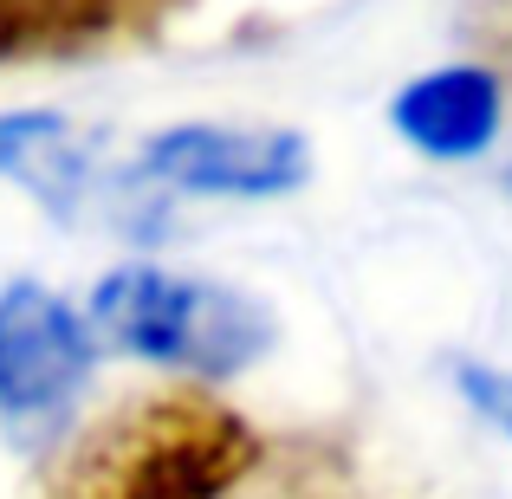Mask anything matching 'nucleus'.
Returning a JSON list of instances; mask_svg holds the SVG:
<instances>
[{"label": "nucleus", "mask_w": 512, "mask_h": 499, "mask_svg": "<svg viewBox=\"0 0 512 499\" xmlns=\"http://www.w3.org/2000/svg\"><path fill=\"white\" fill-rule=\"evenodd\" d=\"M266 461V435L227 396L163 383L117 402L59 454L46 499H227Z\"/></svg>", "instance_id": "1"}, {"label": "nucleus", "mask_w": 512, "mask_h": 499, "mask_svg": "<svg viewBox=\"0 0 512 499\" xmlns=\"http://www.w3.org/2000/svg\"><path fill=\"white\" fill-rule=\"evenodd\" d=\"M85 325L98 344L124 350L137 363H156V370L201 389L253 370L273 350V312L253 292L221 286V279L163 273L150 260L111 266L91 286Z\"/></svg>", "instance_id": "2"}, {"label": "nucleus", "mask_w": 512, "mask_h": 499, "mask_svg": "<svg viewBox=\"0 0 512 499\" xmlns=\"http://www.w3.org/2000/svg\"><path fill=\"white\" fill-rule=\"evenodd\" d=\"M98 370V337L85 312L39 279L0 292V422L13 435H52Z\"/></svg>", "instance_id": "3"}, {"label": "nucleus", "mask_w": 512, "mask_h": 499, "mask_svg": "<svg viewBox=\"0 0 512 499\" xmlns=\"http://www.w3.org/2000/svg\"><path fill=\"white\" fill-rule=\"evenodd\" d=\"M312 175V143L299 130L175 124L137 150V182L201 201H273Z\"/></svg>", "instance_id": "4"}, {"label": "nucleus", "mask_w": 512, "mask_h": 499, "mask_svg": "<svg viewBox=\"0 0 512 499\" xmlns=\"http://www.w3.org/2000/svg\"><path fill=\"white\" fill-rule=\"evenodd\" d=\"M506 117V85L487 65H435L415 85L396 91L389 104V124L402 143H415L435 163H474L493 150Z\"/></svg>", "instance_id": "5"}, {"label": "nucleus", "mask_w": 512, "mask_h": 499, "mask_svg": "<svg viewBox=\"0 0 512 499\" xmlns=\"http://www.w3.org/2000/svg\"><path fill=\"white\" fill-rule=\"evenodd\" d=\"M182 0H0V65L78 59L163 26Z\"/></svg>", "instance_id": "6"}, {"label": "nucleus", "mask_w": 512, "mask_h": 499, "mask_svg": "<svg viewBox=\"0 0 512 499\" xmlns=\"http://www.w3.org/2000/svg\"><path fill=\"white\" fill-rule=\"evenodd\" d=\"M0 175L33 188L59 221L85 214L104 188L91 143H78L72 117H59V111H0Z\"/></svg>", "instance_id": "7"}, {"label": "nucleus", "mask_w": 512, "mask_h": 499, "mask_svg": "<svg viewBox=\"0 0 512 499\" xmlns=\"http://www.w3.org/2000/svg\"><path fill=\"white\" fill-rule=\"evenodd\" d=\"M454 389L467 396V409H474L480 422L500 428V435L512 441V370H493V363L461 357V363H454Z\"/></svg>", "instance_id": "8"}]
</instances>
